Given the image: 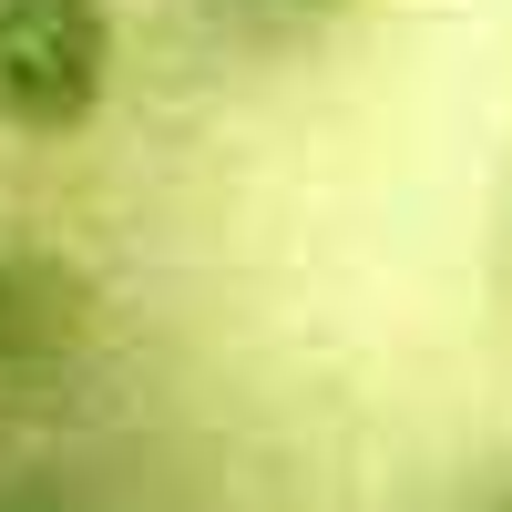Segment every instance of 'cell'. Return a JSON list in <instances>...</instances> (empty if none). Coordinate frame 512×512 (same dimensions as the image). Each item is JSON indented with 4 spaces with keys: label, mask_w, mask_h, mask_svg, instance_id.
<instances>
[{
    "label": "cell",
    "mask_w": 512,
    "mask_h": 512,
    "mask_svg": "<svg viewBox=\"0 0 512 512\" xmlns=\"http://www.w3.org/2000/svg\"><path fill=\"white\" fill-rule=\"evenodd\" d=\"M123 72L113 0H0V134L62 144L103 123Z\"/></svg>",
    "instance_id": "1"
},
{
    "label": "cell",
    "mask_w": 512,
    "mask_h": 512,
    "mask_svg": "<svg viewBox=\"0 0 512 512\" xmlns=\"http://www.w3.org/2000/svg\"><path fill=\"white\" fill-rule=\"evenodd\" d=\"M52 328H62V287H52V267H31L21 246H0V369H21Z\"/></svg>",
    "instance_id": "2"
},
{
    "label": "cell",
    "mask_w": 512,
    "mask_h": 512,
    "mask_svg": "<svg viewBox=\"0 0 512 512\" xmlns=\"http://www.w3.org/2000/svg\"><path fill=\"white\" fill-rule=\"evenodd\" d=\"M0 512H62L52 492H0Z\"/></svg>",
    "instance_id": "3"
},
{
    "label": "cell",
    "mask_w": 512,
    "mask_h": 512,
    "mask_svg": "<svg viewBox=\"0 0 512 512\" xmlns=\"http://www.w3.org/2000/svg\"><path fill=\"white\" fill-rule=\"evenodd\" d=\"M287 11H349V0H287Z\"/></svg>",
    "instance_id": "4"
},
{
    "label": "cell",
    "mask_w": 512,
    "mask_h": 512,
    "mask_svg": "<svg viewBox=\"0 0 512 512\" xmlns=\"http://www.w3.org/2000/svg\"><path fill=\"white\" fill-rule=\"evenodd\" d=\"M502 512H512V502H502Z\"/></svg>",
    "instance_id": "5"
}]
</instances>
